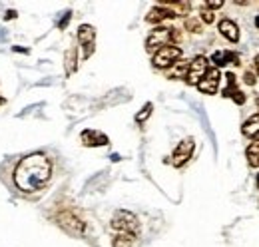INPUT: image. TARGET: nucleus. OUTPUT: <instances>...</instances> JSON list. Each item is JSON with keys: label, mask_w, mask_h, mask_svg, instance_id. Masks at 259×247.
I'll list each match as a JSON object with an SVG mask.
<instances>
[{"label": "nucleus", "mask_w": 259, "mask_h": 247, "mask_svg": "<svg viewBox=\"0 0 259 247\" xmlns=\"http://www.w3.org/2000/svg\"><path fill=\"white\" fill-rule=\"evenodd\" d=\"M180 56H182V50L178 46H165L154 54V66L156 68H169L171 64L180 60Z\"/></svg>", "instance_id": "nucleus-6"}, {"label": "nucleus", "mask_w": 259, "mask_h": 247, "mask_svg": "<svg viewBox=\"0 0 259 247\" xmlns=\"http://www.w3.org/2000/svg\"><path fill=\"white\" fill-rule=\"evenodd\" d=\"M186 28L192 32H201V22L195 20V18H188V20H186Z\"/></svg>", "instance_id": "nucleus-19"}, {"label": "nucleus", "mask_w": 259, "mask_h": 247, "mask_svg": "<svg viewBox=\"0 0 259 247\" xmlns=\"http://www.w3.org/2000/svg\"><path fill=\"white\" fill-rule=\"evenodd\" d=\"M174 16H178L174 10L163 8V6H156V8L150 10V14L146 16V20L152 22V24H158V22H162V20H165V18H174Z\"/></svg>", "instance_id": "nucleus-11"}, {"label": "nucleus", "mask_w": 259, "mask_h": 247, "mask_svg": "<svg viewBox=\"0 0 259 247\" xmlns=\"http://www.w3.org/2000/svg\"><path fill=\"white\" fill-rule=\"evenodd\" d=\"M220 78H222L220 70H218V68H209L207 74H205V76L201 78V82L197 84V90L203 94H215L218 88H220Z\"/></svg>", "instance_id": "nucleus-7"}, {"label": "nucleus", "mask_w": 259, "mask_h": 247, "mask_svg": "<svg viewBox=\"0 0 259 247\" xmlns=\"http://www.w3.org/2000/svg\"><path fill=\"white\" fill-rule=\"evenodd\" d=\"M4 102H6V100H4V98H0V106H2V104H4Z\"/></svg>", "instance_id": "nucleus-28"}, {"label": "nucleus", "mask_w": 259, "mask_h": 247, "mask_svg": "<svg viewBox=\"0 0 259 247\" xmlns=\"http://www.w3.org/2000/svg\"><path fill=\"white\" fill-rule=\"evenodd\" d=\"M211 62L218 66V68H224L227 64H239V56L235 54V52H229V50H220V52H215L213 56H211Z\"/></svg>", "instance_id": "nucleus-12"}, {"label": "nucleus", "mask_w": 259, "mask_h": 247, "mask_svg": "<svg viewBox=\"0 0 259 247\" xmlns=\"http://www.w3.org/2000/svg\"><path fill=\"white\" fill-rule=\"evenodd\" d=\"M255 70H257V74H259V54L255 56Z\"/></svg>", "instance_id": "nucleus-26"}, {"label": "nucleus", "mask_w": 259, "mask_h": 247, "mask_svg": "<svg viewBox=\"0 0 259 247\" xmlns=\"http://www.w3.org/2000/svg\"><path fill=\"white\" fill-rule=\"evenodd\" d=\"M245 84H249V86L255 84V74L253 72H245Z\"/></svg>", "instance_id": "nucleus-23"}, {"label": "nucleus", "mask_w": 259, "mask_h": 247, "mask_svg": "<svg viewBox=\"0 0 259 247\" xmlns=\"http://www.w3.org/2000/svg\"><path fill=\"white\" fill-rule=\"evenodd\" d=\"M52 176V163L44 154L26 155L14 170V184L20 191L32 193L42 189Z\"/></svg>", "instance_id": "nucleus-1"}, {"label": "nucleus", "mask_w": 259, "mask_h": 247, "mask_svg": "<svg viewBox=\"0 0 259 247\" xmlns=\"http://www.w3.org/2000/svg\"><path fill=\"white\" fill-rule=\"evenodd\" d=\"M247 161H249V166H253V168H259V142H253L249 148H247Z\"/></svg>", "instance_id": "nucleus-15"}, {"label": "nucleus", "mask_w": 259, "mask_h": 247, "mask_svg": "<svg viewBox=\"0 0 259 247\" xmlns=\"http://www.w3.org/2000/svg\"><path fill=\"white\" fill-rule=\"evenodd\" d=\"M180 40V32L174 30V28H156V30H152L150 34V38H148V50H162L165 46H171V42H178Z\"/></svg>", "instance_id": "nucleus-2"}, {"label": "nucleus", "mask_w": 259, "mask_h": 247, "mask_svg": "<svg viewBox=\"0 0 259 247\" xmlns=\"http://www.w3.org/2000/svg\"><path fill=\"white\" fill-rule=\"evenodd\" d=\"M213 18H215V16H213V12H211V10H207V8H205V10H201V20H203L205 24H211V22H213Z\"/></svg>", "instance_id": "nucleus-22"}, {"label": "nucleus", "mask_w": 259, "mask_h": 247, "mask_svg": "<svg viewBox=\"0 0 259 247\" xmlns=\"http://www.w3.org/2000/svg\"><path fill=\"white\" fill-rule=\"evenodd\" d=\"M207 70H209V62L205 56H195L194 60L190 62V68H188V76H186V80H188V84H199L201 82V78L207 74Z\"/></svg>", "instance_id": "nucleus-4"}, {"label": "nucleus", "mask_w": 259, "mask_h": 247, "mask_svg": "<svg viewBox=\"0 0 259 247\" xmlns=\"http://www.w3.org/2000/svg\"><path fill=\"white\" fill-rule=\"evenodd\" d=\"M6 18H8V20H12V18H16V12H14V10H10V12L6 14Z\"/></svg>", "instance_id": "nucleus-25"}, {"label": "nucleus", "mask_w": 259, "mask_h": 247, "mask_svg": "<svg viewBox=\"0 0 259 247\" xmlns=\"http://www.w3.org/2000/svg\"><path fill=\"white\" fill-rule=\"evenodd\" d=\"M134 235H126V233H118L116 237H114V247H132L134 243Z\"/></svg>", "instance_id": "nucleus-16"}, {"label": "nucleus", "mask_w": 259, "mask_h": 247, "mask_svg": "<svg viewBox=\"0 0 259 247\" xmlns=\"http://www.w3.org/2000/svg\"><path fill=\"white\" fill-rule=\"evenodd\" d=\"M257 187H259V176H257Z\"/></svg>", "instance_id": "nucleus-29"}, {"label": "nucleus", "mask_w": 259, "mask_h": 247, "mask_svg": "<svg viewBox=\"0 0 259 247\" xmlns=\"http://www.w3.org/2000/svg\"><path fill=\"white\" fill-rule=\"evenodd\" d=\"M68 20H70V12H66L64 20H62V22H60V24H58V26H60V28H64L66 24H68Z\"/></svg>", "instance_id": "nucleus-24"}, {"label": "nucleus", "mask_w": 259, "mask_h": 247, "mask_svg": "<svg viewBox=\"0 0 259 247\" xmlns=\"http://www.w3.org/2000/svg\"><path fill=\"white\" fill-rule=\"evenodd\" d=\"M58 225L68 231V233H72V235H82L84 233V229H86V223L80 219V217H76L72 212H62L60 216H58Z\"/></svg>", "instance_id": "nucleus-5"}, {"label": "nucleus", "mask_w": 259, "mask_h": 247, "mask_svg": "<svg viewBox=\"0 0 259 247\" xmlns=\"http://www.w3.org/2000/svg\"><path fill=\"white\" fill-rule=\"evenodd\" d=\"M150 114H152V104H146V106H144V110L136 116V122H146Z\"/></svg>", "instance_id": "nucleus-18"}, {"label": "nucleus", "mask_w": 259, "mask_h": 247, "mask_svg": "<svg viewBox=\"0 0 259 247\" xmlns=\"http://www.w3.org/2000/svg\"><path fill=\"white\" fill-rule=\"evenodd\" d=\"M82 144L88 146V148H98V146H108V136L102 134V132H96V130H84L82 132Z\"/></svg>", "instance_id": "nucleus-10"}, {"label": "nucleus", "mask_w": 259, "mask_h": 247, "mask_svg": "<svg viewBox=\"0 0 259 247\" xmlns=\"http://www.w3.org/2000/svg\"><path fill=\"white\" fill-rule=\"evenodd\" d=\"M192 152H194V140L192 138H188V140H184L178 148H176V152H174V159H171V163L176 166V168H182L190 157H192Z\"/></svg>", "instance_id": "nucleus-8"}, {"label": "nucleus", "mask_w": 259, "mask_h": 247, "mask_svg": "<svg viewBox=\"0 0 259 247\" xmlns=\"http://www.w3.org/2000/svg\"><path fill=\"white\" fill-rule=\"evenodd\" d=\"M227 98H231V100H233V102H235V104H239V106H241V104H245V96H243V92H239V90H237V88H235V90H233V92L229 94V96H227Z\"/></svg>", "instance_id": "nucleus-20"}, {"label": "nucleus", "mask_w": 259, "mask_h": 247, "mask_svg": "<svg viewBox=\"0 0 259 247\" xmlns=\"http://www.w3.org/2000/svg\"><path fill=\"white\" fill-rule=\"evenodd\" d=\"M257 108H259V98H257Z\"/></svg>", "instance_id": "nucleus-30"}, {"label": "nucleus", "mask_w": 259, "mask_h": 247, "mask_svg": "<svg viewBox=\"0 0 259 247\" xmlns=\"http://www.w3.org/2000/svg\"><path fill=\"white\" fill-rule=\"evenodd\" d=\"M112 227L118 231V233H126V235H138V229H140V225H138V217L134 216V214H130V212H124V210H120V212H116L114 217H112Z\"/></svg>", "instance_id": "nucleus-3"}, {"label": "nucleus", "mask_w": 259, "mask_h": 247, "mask_svg": "<svg viewBox=\"0 0 259 247\" xmlns=\"http://www.w3.org/2000/svg\"><path fill=\"white\" fill-rule=\"evenodd\" d=\"M220 32L226 36L229 42H237L239 40V28H237V24L233 22V20H222L220 22Z\"/></svg>", "instance_id": "nucleus-13"}, {"label": "nucleus", "mask_w": 259, "mask_h": 247, "mask_svg": "<svg viewBox=\"0 0 259 247\" xmlns=\"http://www.w3.org/2000/svg\"><path fill=\"white\" fill-rule=\"evenodd\" d=\"M255 26H257V28H259V16H257V18H255Z\"/></svg>", "instance_id": "nucleus-27"}, {"label": "nucleus", "mask_w": 259, "mask_h": 247, "mask_svg": "<svg viewBox=\"0 0 259 247\" xmlns=\"http://www.w3.org/2000/svg\"><path fill=\"white\" fill-rule=\"evenodd\" d=\"M222 6H224V0H207V2H203V8H207V10L209 8L211 10L213 8H222Z\"/></svg>", "instance_id": "nucleus-21"}, {"label": "nucleus", "mask_w": 259, "mask_h": 247, "mask_svg": "<svg viewBox=\"0 0 259 247\" xmlns=\"http://www.w3.org/2000/svg\"><path fill=\"white\" fill-rule=\"evenodd\" d=\"M76 50L72 48V50H68L66 52V72L70 74V72H74V68H76Z\"/></svg>", "instance_id": "nucleus-17"}, {"label": "nucleus", "mask_w": 259, "mask_h": 247, "mask_svg": "<svg viewBox=\"0 0 259 247\" xmlns=\"http://www.w3.org/2000/svg\"><path fill=\"white\" fill-rule=\"evenodd\" d=\"M94 38H96V32H94L92 26H88V24L80 26V30H78V40H80V44L84 46V58H90V56H92V52H94Z\"/></svg>", "instance_id": "nucleus-9"}, {"label": "nucleus", "mask_w": 259, "mask_h": 247, "mask_svg": "<svg viewBox=\"0 0 259 247\" xmlns=\"http://www.w3.org/2000/svg\"><path fill=\"white\" fill-rule=\"evenodd\" d=\"M241 132H243V136H247V138H251V140H257V142H259V114L251 116L247 122L243 124Z\"/></svg>", "instance_id": "nucleus-14"}]
</instances>
